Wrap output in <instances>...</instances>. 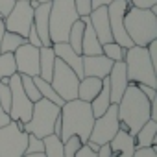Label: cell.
<instances>
[{"label":"cell","instance_id":"obj_1","mask_svg":"<svg viewBox=\"0 0 157 157\" xmlns=\"http://www.w3.org/2000/svg\"><path fill=\"white\" fill-rule=\"evenodd\" d=\"M61 135L59 139L65 142L68 137H78L82 140V144H85L89 140L93 124H94V115L91 109L89 102H82V100H68L61 105Z\"/></svg>","mask_w":157,"mask_h":157},{"label":"cell","instance_id":"obj_2","mask_svg":"<svg viewBox=\"0 0 157 157\" xmlns=\"http://www.w3.org/2000/svg\"><path fill=\"white\" fill-rule=\"evenodd\" d=\"M120 128L128 129L129 135H135L150 120V100L140 93L137 83H128L120 102L117 104Z\"/></svg>","mask_w":157,"mask_h":157},{"label":"cell","instance_id":"obj_3","mask_svg":"<svg viewBox=\"0 0 157 157\" xmlns=\"http://www.w3.org/2000/svg\"><path fill=\"white\" fill-rule=\"evenodd\" d=\"M124 28L133 46H148L157 39V15L150 8L129 6L124 15Z\"/></svg>","mask_w":157,"mask_h":157},{"label":"cell","instance_id":"obj_4","mask_svg":"<svg viewBox=\"0 0 157 157\" xmlns=\"http://www.w3.org/2000/svg\"><path fill=\"white\" fill-rule=\"evenodd\" d=\"M80 19L74 0H52L48 17V35L50 43H67L72 24Z\"/></svg>","mask_w":157,"mask_h":157},{"label":"cell","instance_id":"obj_5","mask_svg":"<svg viewBox=\"0 0 157 157\" xmlns=\"http://www.w3.org/2000/svg\"><path fill=\"white\" fill-rule=\"evenodd\" d=\"M128 80L131 83H144L157 89V70L151 65L146 46H131L124 54Z\"/></svg>","mask_w":157,"mask_h":157},{"label":"cell","instance_id":"obj_6","mask_svg":"<svg viewBox=\"0 0 157 157\" xmlns=\"http://www.w3.org/2000/svg\"><path fill=\"white\" fill-rule=\"evenodd\" d=\"M61 107L56 105L54 102H48L44 98L33 102V109H32V117L30 120L24 124V131L30 135H35L39 139H44L46 135L54 133V122L59 117Z\"/></svg>","mask_w":157,"mask_h":157},{"label":"cell","instance_id":"obj_7","mask_svg":"<svg viewBox=\"0 0 157 157\" xmlns=\"http://www.w3.org/2000/svg\"><path fill=\"white\" fill-rule=\"evenodd\" d=\"M78 83H80V78L76 76V72H74L68 65H65L59 57H56L52 80H50L52 89H54L65 102H68V100L78 98Z\"/></svg>","mask_w":157,"mask_h":157},{"label":"cell","instance_id":"obj_8","mask_svg":"<svg viewBox=\"0 0 157 157\" xmlns=\"http://www.w3.org/2000/svg\"><path fill=\"white\" fill-rule=\"evenodd\" d=\"M28 146V133L19 129L15 120L0 128V157H22Z\"/></svg>","mask_w":157,"mask_h":157},{"label":"cell","instance_id":"obj_9","mask_svg":"<svg viewBox=\"0 0 157 157\" xmlns=\"http://www.w3.org/2000/svg\"><path fill=\"white\" fill-rule=\"evenodd\" d=\"M118 129H120V120H118L117 104H111L102 117L94 118V124H93L89 140L91 142H96L98 146L100 144H109L111 139L117 135Z\"/></svg>","mask_w":157,"mask_h":157},{"label":"cell","instance_id":"obj_10","mask_svg":"<svg viewBox=\"0 0 157 157\" xmlns=\"http://www.w3.org/2000/svg\"><path fill=\"white\" fill-rule=\"evenodd\" d=\"M6 32L19 33L21 37L26 39L30 28L33 26V8L30 6V0H17L13 10L2 19Z\"/></svg>","mask_w":157,"mask_h":157},{"label":"cell","instance_id":"obj_11","mask_svg":"<svg viewBox=\"0 0 157 157\" xmlns=\"http://www.w3.org/2000/svg\"><path fill=\"white\" fill-rule=\"evenodd\" d=\"M10 91H11V107H10V118L11 120H19L22 124H26L32 117V109H33V102H30V98L24 94L22 91V83H21V74L15 72L10 78Z\"/></svg>","mask_w":157,"mask_h":157},{"label":"cell","instance_id":"obj_12","mask_svg":"<svg viewBox=\"0 0 157 157\" xmlns=\"http://www.w3.org/2000/svg\"><path fill=\"white\" fill-rule=\"evenodd\" d=\"M129 0H113L111 4H107V17H109V26H111V35L113 41L118 43L124 48H131L133 43L126 33L124 28V15L129 8Z\"/></svg>","mask_w":157,"mask_h":157},{"label":"cell","instance_id":"obj_13","mask_svg":"<svg viewBox=\"0 0 157 157\" xmlns=\"http://www.w3.org/2000/svg\"><path fill=\"white\" fill-rule=\"evenodd\" d=\"M13 57L19 74H26L32 78L39 76V48L32 46L30 43H24L13 52Z\"/></svg>","mask_w":157,"mask_h":157},{"label":"cell","instance_id":"obj_14","mask_svg":"<svg viewBox=\"0 0 157 157\" xmlns=\"http://www.w3.org/2000/svg\"><path fill=\"white\" fill-rule=\"evenodd\" d=\"M107 83H109V96L111 104H118L129 80H128V72H126V63L124 61H115L109 74H107Z\"/></svg>","mask_w":157,"mask_h":157},{"label":"cell","instance_id":"obj_15","mask_svg":"<svg viewBox=\"0 0 157 157\" xmlns=\"http://www.w3.org/2000/svg\"><path fill=\"white\" fill-rule=\"evenodd\" d=\"M89 21H91V26H93V30H94V33H96V37H98V41L102 44L113 41L109 17H107V6H98V8L91 10Z\"/></svg>","mask_w":157,"mask_h":157},{"label":"cell","instance_id":"obj_16","mask_svg":"<svg viewBox=\"0 0 157 157\" xmlns=\"http://www.w3.org/2000/svg\"><path fill=\"white\" fill-rule=\"evenodd\" d=\"M52 50H54L56 57H59L65 65H68L76 72V76L82 80V78H83V56L74 52L68 43H54Z\"/></svg>","mask_w":157,"mask_h":157},{"label":"cell","instance_id":"obj_17","mask_svg":"<svg viewBox=\"0 0 157 157\" xmlns=\"http://www.w3.org/2000/svg\"><path fill=\"white\" fill-rule=\"evenodd\" d=\"M113 67V61L109 57H105L104 54L98 56H83V78L85 76H93V78H107L109 70Z\"/></svg>","mask_w":157,"mask_h":157},{"label":"cell","instance_id":"obj_18","mask_svg":"<svg viewBox=\"0 0 157 157\" xmlns=\"http://www.w3.org/2000/svg\"><path fill=\"white\" fill-rule=\"evenodd\" d=\"M52 2V0H50ZM50 2H41L33 10V28L43 43V46H52L48 35V17H50Z\"/></svg>","mask_w":157,"mask_h":157},{"label":"cell","instance_id":"obj_19","mask_svg":"<svg viewBox=\"0 0 157 157\" xmlns=\"http://www.w3.org/2000/svg\"><path fill=\"white\" fill-rule=\"evenodd\" d=\"M109 146H111V157H131L135 151L133 135H129L128 129H124V128H120L117 131V135L111 139Z\"/></svg>","mask_w":157,"mask_h":157},{"label":"cell","instance_id":"obj_20","mask_svg":"<svg viewBox=\"0 0 157 157\" xmlns=\"http://www.w3.org/2000/svg\"><path fill=\"white\" fill-rule=\"evenodd\" d=\"M82 19L85 22L83 37H82V56H98V54H102V43L98 41V37H96V33L91 26L89 15H83Z\"/></svg>","mask_w":157,"mask_h":157},{"label":"cell","instance_id":"obj_21","mask_svg":"<svg viewBox=\"0 0 157 157\" xmlns=\"http://www.w3.org/2000/svg\"><path fill=\"white\" fill-rule=\"evenodd\" d=\"M102 89V80L100 78H93V76H85L78 83V100L82 102H93L94 96L100 93Z\"/></svg>","mask_w":157,"mask_h":157},{"label":"cell","instance_id":"obj_22","mask_svg":"<svg viewBox=\"0 0 157 157\" xmlns=\"http://www.w3.org/2000/svg\"><path fill=\"white\" fill-rule=\"evenodd\" d=\"M54 63H56V54L52 46H41L39 48V78L44 82L52 80L54 72Z\"/></svg>","mask_w":157,"mask_h":157},{"label":"cell","instance_id":"obj_23","mask_svg":"<svg viewBox=\"0 0 157 157\" xmlns=\"http://www.w3.org/2000/svg\"><path fill=\"white\" fill-rule=\"evenodd\" d=\"M133 140H135V148H148V146H153L155 140H157V122H155V120H148V122L133 135Z\"/></svg>","mask_w":157,"mask_h":157},{"label":"cell","instance_id":"obj_24","mask_svg":"<svg viewBox=\"0 0 157 157\" xmlns=\"http://www.w3.org/2000/svg\"><path fill=\"white\" fill-rule=\"evenodd\" d=\"M89 104H91V109H93L94 118L102 117V115L107 111V107L111 105V96H109V83H107V78H104V80H102V89H100V93H98V94L94 96V100L89 102Z\"/></svg>","mask_w":157,"mask_h":157},{"label":"cell","instance_id":"obj_25","mask_svg":"<svg viewBox=\"0 0 157 157\" xmlns=\"http://www.w3.org/2000/svg\"><path fill=\"white\" fill-rule=\"evenodd\" d=\"M33 82H35V85H37V89H39V93H41V98H44V100H48V102H54L56 105H63L65 104V100L52 89V85H50V82H44V80H41L39 76H33Z\"/></svg>","mask_w":157,"mask_h":157},{"label":"cell","instance_id":"obj_26","mask_svg":"<svg viewBox=\"0 0 157 157\" xmlns=\"http://www.w3.org/2000/svg\"><path fill=\"white\" fill-rule=\"evenodd\" d=\"M83 28H85V22H83V19L80 17L74 24H72V28H70V32H68V39H67V43L72 46V50L74 52H78V54H82V37H83Z\"/></svg>","mask_w":157,"mask_h":157},{"label":"cell","instance_id":"obj_27","mask_svg":"<svg viewBox=\"0 0 157 157\" xmlns=\"http://www.w3.org/2000/svg\"><path fill=\"white\" fill-rule=\"evenodd\" d=\"M43 146L44 157H63V140L57 135H46L43 139Z\"/></svg>","mask_w":157,"mask_h":157},{"label":"cell","instance_id":"obj_28","mask_svg":"<svg viewBox=\"0 0 157 157\" xmlns=\"http://www.w3.org/2000/svg\"><path fill=\"white\" fill-rule=\"evenodd\" d=\"M15 72H17V65H15L13 52H0V80L11 78Z\"/></svg>","mask_w":157,"mask_h":157},{"label":"cell","instance_id":"obj_29","mask_svg":"<svg viewBox=\"0 0 157 157\" xmlns=\"http://www.w3.org/2000/svg\"><path fill=\"white\" fill-rule=\"evenodd\" d=\"M26 39L21 37L19 33H13V32H6L4 37H2V43H0V52H15L21 44H24Z\"/></svg>","mask_w":157,"mask_h":157},{"label":"cell","instance_id":"obj_30","mask_svg":"<svg viewBox=\"0 0 157 157\" xmlns=\"http://www.w3.org/2000/svg\"><path fill=\"white\" fill-rule=\"evenodd\" d=\"M126 50H128V48L120 46V44L115 43V41H111V43H104V44H102V54H104L105 57H109L113 63H115V61H124V54H126Z\"/></svg>","mask_w":157,"mask_h":157},{"label":"cell","instance_id":"obj_31","mask_svg":"<svg viewBox=\"0 0 157 157\" xmlns=\"http://www.w3.org/2000/svg\"><path fill=\"white\" fill-rule=\"evenodd\" d=\"M21 83H22V91H24V94L30 98V102L41 100V93H39V89H37V85H35V82H33L32 76L21 74Z\"/></svg>","mask_w":157,"mask_h":157},{"label":"cell","instance_id":"obj_32","mask_svg":"<svg viewBox=\"0 0 157 157\" xmlns=\"http://www.w3.org/2000/svg\"><path fill=\"white\" fill-rule=\"evenodd\" d=\"M80 146H82V140L78 137H68L63 142V157H74L76 151L80 150Z\"/></svg>","mask_w":157,"mask_h":157},{"label":"cell","instance_id":"obj_33","mask_svg":"<svg viewBox=\"0 0 157 157\" xmlns=\"http://www.w3.org/2000/svg\"><path fill=\"white\" fill-rule=\"evenodd\" d=\"M43 148H44L43 146V139L28 133V146H26L24 153H43Z\"/></svg>","mask_w":157,"mask_h":157},{"label":"cell","instance_id":"obj_34","mask_svg":"<svg viewBox=\"0 0 157 157\" xmlns=\"http://www.w3.org/2000/svg\"><path fill=\"white\" fill-rule=\"evenodd\" d=\"M131 157H157V146H148V148H135Z\"/></svg>","mask_w":157,"mask_h":157},{"label":"cell","instance_id":"obj_35","mask_svg":"<svg viewBox=\"0 0 157 157\" xmlns=\"http://www.w3.org/2000/svg\"><path fill=\"white\" fill-rule=\"evenodd\" d=\"M74 6H76V11L80 13V17L83 15H89L91 13V0H74Z\"/></svg>","mask_w":157,"mask_h":157},{"label":"cell","instance_id":"obj_36","mask_svg":"<svg viewBox=\"0 0 157 157\" xmlns=\"http://www.w3.org/2000/svg\"><path fill=\"white\" fill-rule=\"evenodd\" d=\"M26 43H30V44L35 46V48H41V46H43V43H41V39H39V35H37V32H35L33 26L30 28V32H28V35H26Z\"/></svg>","mask_w":157,"mask_h":157},{"label":"cell","instance_id":"obj_37","mask_svg":"<svg viewBox=\"0 0 157 157\" xmlns=\"http://www.w3.org/2000/svg\"><path fill=\"white\" fill-rule=\"evenodd\" d=\"M146 50H148V56H150V59H151V65H153L155 70H157V39H153L151 43H148Z\"/></svg>","mask_w":157,"mask_h":157},{"label":"cell","instance_id":"obj_38","mask_svg":"<svg viewBox=\"0 0 157 157\" xmlns=\"http://www.w3.org/2000/svg\"><path fill=\"white\" fill-rule=\"evenodd\" d=\"M137 87L140 89V93L148 98V100H153L157 96V89L155 87H150V85H144V83H137Z\"/></svg>","mask_w":157,"mask_h":157},{"label":"cell","instance_id":"obj_39","mask_svg":"<svg viewBox=\"0 0 157 157\" xmlns=\"http://www.w3.org/2000/svg\"><path fill=\"white\" fill-rule=\"evenodd\" d=\"M15 2H17V0H0V15H2V19L13 10Z\"/></svg>","mask_w":157,"mask_h":157},{"label":"cell","instance_id":"obj_40","mask_svg":"<svg viewBox=\"0 0 157 157\" xmlns=\"http://www.w3.org/2000/svg\"><path fill=\"white\" fill-rule=\"evenodd\" d=\"M74 157H96V151H93L87 144H82L80 146V150L76 151V155Z\"/></svg>","mask_w":157,"mask_h":157},{"label":"cell","instance_id":"obj_41","mask_svg":"<svg viewBox=\"0 0 157 157\" xmlns=\"http://www.w3.org/2000/svg\"><path fill=\"white\" fill-rule=\"evenodd\" d=\"M129 4L135 8H151L157 4V0H129Z\"/></svg>","mask_w":157,"mask_h":157},{"label":"cell","instance_id":"obj_42","mask_svg":"<svg viewBox=\"0 0 157 157\" xmlns=\"http://www.w3.org/2000/svg\"><path fill=\"white\" fill-rule=\"evenodd\" d=\"M96 157H111V146L109 144H100L98 151H96Z\"/></svg>","mask_w":157,"mask_h":157},{"label":"cell","instance_id":"obj_43","mask_svg":"<svg viewBox=\"0 0 157 157\" xmlns=\"http://www.w3.org/2000/svg\"><path fill=\"white\" fill-rule=\"evenodd\" d=\"M11 118H10V115L2 109V105H0V128H2V126H6L8 122H10Z\"/></svg>","mask_w":157,"mask_h":157},{"label":"cell","instance_id":"obj_44","mask_svg":"<svg viewBox=\"0 0 157 157\" xmlns=\"http://www.w3.org/2000/svg\"><path fill=\"white\" fill-rule=\"evenodd\" d=\"M113 0H91V8L94 10V8H98V6H107V4H111Z\"/></svg>","mask_w":157,"mask_h":157},{"label":"cell","instance_id":"obj_45","mask_svg":"<svg viewBox=\"0 0 157 157\" xmlns=\"http://www.w3.org/2000/svg\"><path fill=\"white\" fill-rule=\"evenodd\" d=\"M54 135H57V137L61 135V118H59V117H57L56 122H54Z\"/></svg>","mask_w":157,"mask_h":157},{"label":"cell","instance_id":"obj_46","mask_svg":"<svg viewBox=\"0 0 157 157\" xmlns=\"http://www.w3.org/2000/svg\"><path fill=\"white\" fill-rule=\"evenodd\" d=\"M22 157H44V153H24Z\"/></svg>","mask_w":157,"mask_h":157},{"label":"cell","instance_id":"obj_47","mask_svg":"<svg viewBox=\"0 0 157 157\" xmlns=\"http://www.w3.org/2000/svg\"><path fill=\"white\" fill-rule=\"evenodd\" d=\"M37 2H39V4H41V2H50V0H37Z\"/></svg>","mask_w":157,"mask_h":157},{"label":"cell","instance_id":"obj_48","mask_svg":"<svg viewBox=\"0 0 157 157\" xmlns=\"http://www.w3.org/2000/svg\"><path fill=\"white\" fill-rule=\"evenodd\" d=\"M0 19H2V15H0Z\"/></svg>","mask_w":157,"mask_h":157}]
</instances>
